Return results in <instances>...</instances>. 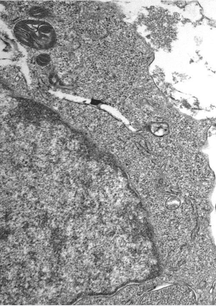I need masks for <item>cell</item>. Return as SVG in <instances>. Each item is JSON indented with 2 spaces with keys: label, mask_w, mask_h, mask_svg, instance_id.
Segmentation results:
<instances>
[{
  "label": "cell",
  "mask_w": 216,
  "mask_h": 306,
  "mask_svg": "<svg viewBox=\"0 0 216 306\" xmlns=\"http://www.w3.org/2000/svg\"><path fill=\"white\" fill-rule=\"evenodd\" d=\"M16 37L26 45L44 49L55 41V34L50 24L43 22L26 21L20 23L15 29Z\"/></svg>",
  "instance_id": "obj_1"
},
{
  "label": "cell",
  "mask_w": 216,
  "mask_h": 306,
  "mask_svg": "<svg viewBox=\"0 0 216 306\" xmlns=\"http://www.w3.org/2000/svg\"><path fill=\"white\" fill-rule=\"evenodd\" d=\"M51 60V56L47 54H42L38 56L36 61L38 65L40 66H45L48 65Z\"/></svg>",
  "instance_id": "obj_2"
},
{
  "label": "cell",
  "mask_w": 216,
  "mask_h": 306,
  "mask_svg": "<svg viewBox=\"0 0 216 306\" xmlns=\"http://www.w3.org/2000/svg\"><path fill=\"white\" fill-rule=\"evenodd\" d=\"M29 14L32 17L37 18L45 17L47 13L45 10L42 8L34 7L30 10Z\"/></svg>",
  "instance_id": "obj_3"
},
{
  "label": "cell",
  "mask_w": 216,
  "mask_h": 306,
  "mask_svg": "<svg viewBox=\"0 0 216 306\" xmlns=\"http://www.w3.org/2000/svg\"><path fill=\"white\" fill-rule=\"evenodd\" d=\"M213 305H216V298L214 300V302H213Z\"/></svg>",
  "instance_id": "obj_4"
},
{
  "label": "cell",
  "mask_w": 216,
  "mask_h": 306,
  "mask_svg": "<svg viewBox=\"0 0 216 306\" xmlns=\"http://www.w3.org/2000/svg\"><path fill=\"white\" fill-rule=\"evenodd\" d=\"M215 208H216V207H215Z\"/></svg>",
  "instance_id": "obj_5"
}]
</instances>
